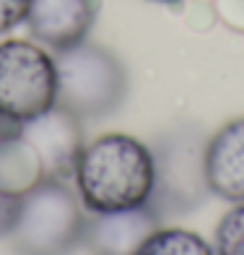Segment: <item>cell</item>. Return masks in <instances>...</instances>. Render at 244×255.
Masks as SVG:
<instances>
[{"mask_svg":"<svg viewBox=\"0 0 244 255\" xmlns=\"http://www.w3.org/2000/svg\"><path fill=\"white\" fill-rule=\"evenodd\" d=\"M29 0H0V34L16 29L21 21H26Z\"/></svg>","mask_w":244,"mask_h":255,"instance_id":"13","label":"cell"},{"mask_svg":"<svg viewBox=\"0 0 244 255\" xmlns=\"http://www.w3.org/2000/svg\"><path fill=\"white\" fill-rule=\"evenodd\" d=\"M156 167L151 148L133 135L109 133L83 146L76 164V182L91 214L146 206L154 193Z\"/></svg>","mask_w":244,"mask_h":255,"instance_id":"1","label":"cell"},{"mask_svg":"<svg viewBox=\"0 0 244 255\" xmlns=\"http://www.w3.org/2000/svg\"><path fill=\"white\" fill-rule=\"evenodd\" d=\"M205 180L211 193L231 203L244 201V118L226 123L208 138Z\"/></svg>","mask_w":244,"mask_h":255,"instance_id":"9","label":"cell"},{"mask_svg":"<svg viewBox=\"0 0 244 255\" xmlns=\"http://www.w3.org/2000/svg\"><path fill=\"white\" fill-rule=\"evenodd\" d=\"M18 206H21L18 195H8L0 190V237L10 235V229L16 224V216H18Z\"/></svg>","mask_w":244,"mask_h":255,"instance_id":"14","label":"cell"},{"mask_svg":"<svg viewBox=\"0 0 244 255\" xmlns=\"http://www.w3.org/2000/svg\"><path fill=\"white\" fill-rule=\"evenodd\" d=\"M57 107L78 120L104 118L127 97V71L120 57L94 42H78L55 55Z\"/></svg>","mask_w":244,"mask_h":255,"instance_id":"3","label":"cell"},{"mask_svg":"<svg viewBox=\"0 0 244 255\" xmlns=\"http://www.w3.org/2000/svg\"><path fill=\"white\" fill-rule=\"evenodd\" d=\"M135 255H213L211 245L195 232L187 229H164L159 227Z\"/></svg>","mask_w":244,"mask_h":255,"instance_id":"11","label":"cell"},{"mask_svg":"<svg viewBox=\"0 0 244 255\" xmlns=\"http://www.w3.org/2000/svg\"><path fill=\"white\" fill-rule=\"evenodd\" d=\"M16 130H18V123H13V120H8V118L0 115V141H5V138L13 135Z\"/></svg>","mask_w":244,"mask_h":255,"instance_id":"15","label":"cell"},{"mask_svg":"<svg viewBox=\"0 0 244 255\" xmlns=\"http://www.w3.org/2000/svg\"><path fill=\"white\" fill-rule=\"evenodd\" d=\"M213 255H244V201L221 216Z\"/></svg>","mask_w":244,"mask_h":255,"instance_id":"12","label":"cell"},{"mask_svg":"<svg viewBox=\"0 0 244 255\" xmlns=\"http://www.w3.org/2000/svg\"><path fill=\"white\" fill-rule=\"evenodd\" d=\"M42 180H47L42 161L31 143L18 135V130L0 141V190L21 198Z\"/></svg>","mask_w":244,"mask_h":255,"instance_id":"10","label":"cell"},{"mask_svg":"<svg viewBox=\"0 0 244 255\" xmlns=\"http://www.w3.org/2000/svg\"><path fill=\"white\" fill-rule=\"evenodd\" d=\"M205 146L208 141L197 128L179 125L151 148L156 180L148 206L161 219L192 211L211 193L205 180Z\"/></svg>","mask_w":244,"mask_h":255,"instance_id":"4","label":"cell"},{"mask_svg":"<svg viewBox=\"0 0 244 255\" xmlns=\"http://www.w3.org/2000/svg\"><path fill=\"white\" fill-rule=\"evenodd\" d=\"M161 227V216L146 206L94 214L88 219L83 245L91 255H135V250Z\"/></svg>","mask_w":244,"mask_h":255,"instance_id":"8","label":"cell"},{"mask_svg":"<svg viewBox=\"0 0 244 255\" xmlns=\"http://www.w3.org/2000/svg\"><path fill=\"white\" fill-rule=\"evenodd\" d=\"M18 135L37 151L47 180H68L76 175L78 156L83 151V128L76 115L55 104L39 118L21 123Z\"/></svg>","mask_w":244,"mask_h":255,"instance_id":"6","label":"cell"},{"mask_svg":"<svg viewBox=\"0 0 244 255\" xmlns=\"http://www.w3.org/2000/svg\"><path fill=\"white\" fill-rule=\"evenodd\" d=\"M154 3H179V0H154Z\"/></svg>","mask_w":244,"mask_h":255,"instance_id":"16","label":"cell"},{"mask_svg":"<svg viewBox=\"0 0 244 255\" xmlns=\"http://www.w3.org/2000/svg\"><path fill=\"white\" fill-rule=\"evenodd\" d=\"M88 219L65 180H42L21 195L10 245L18 255H68L83 245Z\"/></svg>","mask_w":244,"mask_h":255,"instance_id":"2","label":"cell"},{"mask_svg":"<svg viewBox=\"0 0 244 255\" xmlns=\"http://www.w3.org/2000/svg\"><path fill=\"white\" fill-rule=\"evenodd\" d=\"M57 104L55 57L26 39L0 42V115L26 123Z\"/></svg>","mask_w":244,"mask_h":255,"instance_id":"5","label":"cell"},{"mask_svg":"<svg viewBox=\"0 0 244 255\" xmlns=\"http://www.w3.org/2000/svg\"><path fill=\"white\" fill-rule=\"evenodd\" d=\"M99 13V0H29L26 26L31 37L55 52L88 37Z\"/></svg>","mask_w":244,"mask_h":255,"instance_id":"7","label":"cell"}]
</instances>
